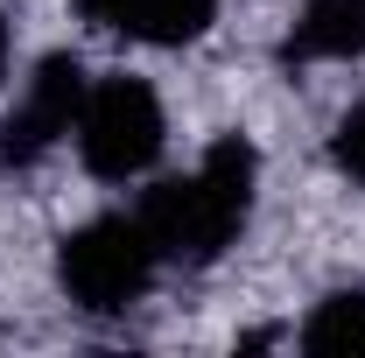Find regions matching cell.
<instances>
[{
  "instance_id": "obj_5",
  "label": "cell",
  "mask_w": 365,
  "mask_h": 358,
  "mask_svg": "<svg viewBox=\"0 0 365 358\" xmlns=\"http://www.w3.org/2000/svg\"><path fill=\"white\" fill-rule=\"evenodd\" d=\"M365 56V0H302L281 36V63H351Z\"/></svg>"
},
{
  "instance_id": "obj_2",
  "label": "cell",
  "mask_w": 365,
  "mask_h": 358,
  "mask_svg": "<svg viewBox=\"0 0 365 358\" xmlns=\"http://www.w3.org/2000/svg\"><path fill=\"white\" fill-rule=\"evenodd\" d=\"M155 274H162V253H155L140 211L134 218H127V211H106V218L78 225V232L56 246V281H63V295H71L85 316L134 310Z\"/></svg>"
},
{
  "instance_id": "obj_4",
  "label": "cell",
  "mask_w": 365,
  "mask_h": 358,
  "mask_svg": "<svg viewBox=\"0 0 365 358\" xmlns=\"http://www.w3.org/2000/svg\"><path fill=\"white\" fill-rule=\"evenodd\" d=\"M85 63L78 56H43L29 71L21 98L0 120V169H36L63 134H78V106H85Z\"/></svg>"
},
{
  "instance_id": "obj_8",
  "label": "cell",
  "mask_w": 365,
  "mask_h": 358,
  "mask_svg": "<svg viewBox=\"0 0 365 358\" xmlns=\"http://www.w3.org/2000/svg\"><path fill=\"white\" fill-rule=\"evenodd\" d=\"M330 162H337V169L365 190V98L337 120V134H330Z\"/></svg>"
},
{
  "instance_id": "obj_9",
  "label": "cell",
  "mask_w": 365,
  "mask_h": 358,
  "mask_svg": "<svg viewBox=\"0 0 365 358\" xmlns=\"http://www.w3.org/2000/svg\"><path fill=\"white\" fill-rule=\"evenodd\" d=\"M78 7H85L98 29H120V14H127V0H78Z\"/></svg>"
},
{
  "instance_id": "obj_7",
  "label": "cell",
  "mask_w": 365,
  "mask_h": 358,
  "mask_svg": "<svg viewBox=\"0 0 365 358\" xmlns=\"http://www.w3.org/2000/svg\"><path fill=\"white\" fill-rule=\"evenodd\" d=\"M211 14H218V0H127L120 36L176 49V43H197V36L211 29Z\"/></svg>"
},
{
  "instance_id": "obj_3",
  "label": "cell",
  "mask_w": 365,
  "mask_h": 358,
  "mask_svg": "<svg viewBox=\"0 0 365 358\" xmlns=\"http://www.w3.org/2000/svg\"><path fill=\"white\" fill-rule=\"evenodd\" d=\"M78 162H85L98 183H134L162 162V140H169V120H162V98L148 78H98L85 85V106H78Z\"/></svg>"
},
{
  "instance_id": "obj_1",
  "label": "cell",
  "mask_w": 365,
  "mask_h": 358,
  "mask_svg": "<svg viewBox=\"0 0 365 358\" xmlns=\"http://www.w3.org/2000/svg\"><path fill=\"white\" fill-rule=\"evenodd\" d=\"M253 183H260V155L253 140L218 134L190 176H169L140 197V225L155 239L162 260L176 267H211L239 246V232L253 218Z\"/></svg>"
},
{
  "instance_id": "obj_10",
  "label": "cell",
  "mask_w": 365,
  "mask_h": 358,
  "mask_svg": "<svg viewBox=\"0 0 365 358\" xmlns=\"http://www.w3.org/2000/svg\"><path fill=\"white\" fill-rule=\"evenodd\" d=\"M0 56H7V29H0Z\"/></svg>"
},
{
  "instance_id": "obj_6",
  "label": "cell",
  "mask_w": 365,
  "mask_h": 358,
  "mask_svg": "<svg viewBox=\"0 0 365 358\" xmlns=\"http://www.w3.org/2000/svg\"><path fill=\"white\" fill-rule=\"evenodd\" d=\"M295 344L309 358H365V295L359 288H337V295H323L309 323L295 330Z\"/></svg>"
}]
</instances>
